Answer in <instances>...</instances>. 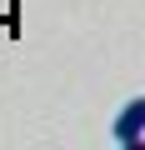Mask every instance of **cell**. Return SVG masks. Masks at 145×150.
<instances>
[{
    "label": "cell",
    "mask_w": 145,
    "mask_h": 150,
    "mask_svg": "<svg viewBox=\"0 0 145 150\" xmlns=\"http://www.w3.org/2000/svg\"><path fill=\"white\" fill-rule=\"evenodd\" d=\"M110 140H115L120 150H140V140H145V95L125 100V110H120L115 125H110Z\"/></svg>",
    "instance_id": "obj_1"
}]
</instances>
